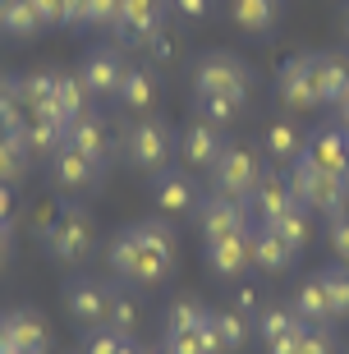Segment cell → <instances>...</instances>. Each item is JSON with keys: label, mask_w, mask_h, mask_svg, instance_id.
<instances>
[{"label": "cell", "mask_w": 349, "mask_h": 354, "mask_svg": "<svg viewBox=\"0 0 349 354\" xmlns=\"http://www.w3.org/2000/svg\"><path fill=\"white\" fill-rule=\"evenodd\" d=\"M248 88H253L248 65L225 51H211L194 65V92H216V97H234L239 106H248Z\"/></svg>", "instance_id": "obj_5"}, {"label": "cell", "mask_w": 349, "mask_h": 354, "mask_svg": "<svg viewBox=\"0 0 349 354\" xmlns=\"http://www.w3.org/2000/svg\"><path fill=\"white\" fill-rule=\"evenodd\" d=\"M111 295L115 290H106L102 281H69L65 286V308H69V317H74L78 327H106V317H111Z\"/></svg>", "instance_id": "obj_9"}, {"label": "cell", "mask_w": 349, "mask_h": 354, "mask_svg": "<svg viewBox=\"0 0 349 354\" xmlns=\"http://www.w3.org/2000/svg\"><path fill=\"white\" fill-rule=\"evenodd\" d=\"M248 239H253V267H258V272H267V276L290 272V263L299 258V253L290 249V244H285L281 235H276L272 225H262V221L248 225Z\"/></svg>", "instance_id": "obj_19"}, {"label": "cell", "mask_w": 349, "mask_h": 354, "mask_svg": "<svg viewBox=\"0 0 349 354\" xmlns=\"http://www.w3.org/2000/svg\"><path fill=\"white\" fill-rule=\"evenodd\" d=\"M281 10H285V0H230L234 28H239V32H253V37L272 32V28L281 24Z\"/></svg>", "instance_id": "obj_22"}, {"label": "cell", "mask_w": 349, "mask_h": 354, "mask_svg": "<svg viewBox=\"0 0 349 354\" xmlns=\"http://www.w3.org/2000/svg\"><path fill=\"white\" fill-rule=\"evenodd\" d=\"M299 327H303V317L294 313V304H267V308L253 317V331L262 336V345L281 341V336H294Z\"/></svg>", "instance_id": "obj_27"}, {"label": "cell", "mask_w": 349, "mask_h": 354, "mask_svg": "<svg viewBox=\"0 0 349 354\" xmlns=\"http://www.w3.org/2000/svg\"><path fill=\"white\" fill-rule=\"evenodd\" d=\"M336 111H340V124H345V129H349V97H345V102L336 106Z\"/></svg>", "instance_id": "obj_50"}, {"label": "cell", "mask_w": 349, "mask_h": 354, "mask_svg": "<svg viewBox=\"0 0 349 354\" xmlns=\"http://www.w3.org/2000/svg\"><path fill=\"white\" fill-rule=\"evenodd\" d=\"M345 37H349V5H345Z\"/></svg>", "instance_id": "obj_52"}, {"label": "cell", "mask_w": 349, "mask_h": 354, "mask_svg": "<svg viewBox=\"0 0 349 354\" xmlns=\"http://www.w3.org/2000/svg\"><path fill=\"white\" fill-rule=\"evenodd\" d=\"M41 244H46V253H51L55 263L74 267V263H83V258L92 253L97 225H92V216L83 207H65L51 225H41Z\"/></svg>", "instance_id": "obj_3"}, {"label": "cell", "mask_w": 349, "mask_h": 354, "mask_svg": "<svg viewBox=\"0 0 349 354\" xmlns=\"http://www.w3.org/2000/svg\"><path fill=\"white\" fill-rule=\"evenodd\" d=\"M14 92H19V102H23L28 111L46 106V102H51V92H55V69H32V74H19V79H14Z\"/></svg>", "instance_id": "obj_32"}, {"label": "cell", "mask_w": 349, "mask_h": 354, "mask_svg": "<svg viewBox=\"0 0 349 354\" xmlns=\"http://www.w3.org/2000/svg\"><path fill=\"white\" fill-rule=\"evenodd\" d=\"M51 175H55V184L65 189V194H83V189H92L97 184V175H102V166L97 161H88L78 147H55L51 152Z\"/></svg>", "instance_id": "obj_18"}, {"label": "cell", "mask_w": 349, "mask_h": 354, "mask_svg": "<svg viewBox=\"0 0 349 354\" xmlns=\"http://www.w3.org/2000/svg\"><path fill=\"white\" fill-rule=\"evenodd\" d=\"M124 55L115 51V46H97V51H88V60H83V69H78V79H83V88L92 92V97H115L120 83H124Z\"/></svg>", "instance_id": "obj_13"}, {"label": "cell", "mask_w": 349, "mask_h": 354, "mask_svg": "<svg viewBox=\"0 0 349 354\" xmlns=\"http://www.w3.org/2000/svg\"><path fill=\"white\" fill-rule=\"evenodd\" d=\"M175 152L184 157V166L189 171H211L216 166V157L225 152V133H220V124H211V120H189L180 133V143H175Z\"/></svg>", "instance_id": "obj_8"}, {"label": "cell", "mask_w": 349, "mask_h": 354, "mask_svg": "<svg viewBox=\"0 0 349 354\" xmlns=\"http://www.w3.org/2000/svg\"><path fill=\"white\" fill-rule=\"evenodd\" d=\"M28 143H23V133H0V184H10L19 180V175L28 171Z\"/></svg>", "instance_id": "obj_34"}, {"label": "cell", "mask_w": 349, "mask_h": 354, "mask_svg": "<svg viewBox=\"0 0 349 354\" xmlns=\"http://www.w3.org/2000/svg\"><path fill=\"white\" fill-rule=\"evenodd\" d=\"M88 97H92V92L83 88V79H78V74H65V69H55L51 106H55V115H60V120H69V124H74L78 115H88Z\"/></svg>", "instance_id": "obj_25"}, {"label": "cell", "mask_w": 349, "mask_h": 354, "mask_svg": "<svg viewBox=\"0 0 349 354\" xmlns=\"http://www.w3.org/2000/svg\"><path fill=\"white\" fill-rule=\"evenodd\" d=\"M276 92L290 111H312L322 106V83H317V55H294L276 74Z\"/></svg>", "instance_id": "obj_7"}, {"label": "cell", "mask_w": 349, "mask_h": 354, "mask_svg": "<svg viewBox=\"0 0 349 354\" xmlns=\"http://www.w3.org/2000/svg\"><path fill=\"white\" fill-rule=\"evenodd\" d=\"M106 263H111V272L120 276V281H133V286H161L166 281V267L152 263V253L142 249V239L138 230H120L115 239H111V249H106Z\"/></svg>", "instance_id": "obj_6"}, {"label": "cell", "mask_w": 349, "mask_h": 354, "mask_svg": "<svg viewBox=\"0 0 349 354\" xmlns=\"http://www.w3.org/2000/svg\"><path fill=\"white\" fill-rule=\"evenodd\" d=\"M303 157L317 161V166L331 171V175H349V129L345 124H322V129H312L308 143H303Z\"/></svg>", "instance_id": "obj_14"}, {"label": "cell", "mask_w": 349, "mask_h": 354, "mask_svg": "<svg viewBox=\"0 0 349 354\" xmlns=\"http://www.w3.org/2000/svg\"><path fill=\"white\" fill-rule=\"evenodd\" d=\"M166 354H211L207 345H202V331H180V336H166V345H161Z\"/></svg>", "instance_id": "obj_42"}, {"label": "cell", "mask_w": 349, "mask_h": 354, "mask_svg": "<svg viewBox=\"0 0 349 354\" xmlns=\"http://www.w3.org/2000/svg\"><path fill=\"white\" fill-rule=\"evenodd\" d=\"M170 157H175V138L161 120H138L124 133V161L142 175H161L170 171Z\"/></svg>", "instance_id": "obj_4"}, {"label": "cell", "mask_w": 349, "mask_h": 354, "mask_svg": "<svg viewBox=\"0 0 349 354\" xmlns=\"http://www.w3.org/2000/svg\"><path fill=\"white\" fill-rule=\"evenodd\" d=\"M166 10H170V0H124V5H120V28L115 32L129 41V46H142V41L161 37Z\"/></svg>", "instance_id": "obj_10"}, {"label": "cell", "mask_w": 349, "mask_h": 354, "mask_svg": "<svg viewBox=\"0 0 349 354\" xmlns=\"http://www.w3.org/2000/svg\"><path fill=\"white\" fill-rule=\"evenodd\" d=\"M211 327H216V336H220V350L225 354H239L248 345V331H253V322H248L244 313H211Z\"/></svg>", "instance_id": "obj_33"}, {"label": "cell", "mask_w": 349, "mask_h": 354, "mask_svg": "<svg viewBox=\"0 0 349 354\" xmlns=\"http://www.w3.org/2000/svg\"><path fill=\"white\" fill-rule=\"evenodd\" d=\"M299 207V198H294V189H290V175H262V184H258V194L248 198V212L258 216L262 225H272V221H281L285 212H294Z\"/></svg>", "instance_id": "obj_17"}, {"label": "cell", "mask_w": 349, "mask_h": 354, "mask_svg": "<svg viewBox=\"0 0 349 354\" xmlns=\"http://www.w3.org/2000/svg\"><path fill=\"white\" fill-rule=\"evenodd\" d=\"M152 203L166 216H189V212H198L202 194H198L189 171H161V175H152Z\"/></svg>", "instance_id": "obj_11"}, {"label": "cell", "mask_w": 349, "mask_h": 354, "mask_svg": "<svg viewBox=\"0 0 349 354\" xmlns=\"http://www.w3.org/2000/svg\"><path fill=\"white\" fill-rule=\"evenodd\" d=\"M69 147H78L88 161L106 166V161H111V129L88 111V115H78L74 124H69Z\"/></svg>", "instance_id": "obj_21"}, {"label": "cell", "mask_w": 349, "mask_h": 354, "mask_svg": "<svg viewBox=\"0 0 349 354\" xmlns=\"http://www.w3.org/2000/svg\"><path fill=\"white\" fill-rule=\"evenodd\" d=\"M138 304H133V295H111V317H106V327H115V331H124V336H133L138 331Z\"/></svg>", "instance_id": "obj_39"}, {"label": "cell", "mask_w": 349, "mask_h": 354, "mask_svg": "<svg viewBox=\"0 0 349 354\" xmlns=\"http://www.w3.org/2000/svg\"><path fill=\"white\" fill-rule=\"evenodd\" d=\"M0 354H14V350H10V336H5V327H0Z\"/></svg>", "instance_id": "obj_51"}, {"label": "cell", "mask_w": 349, "mask_h": 354, "mask_svg": "<svg viewBox=\"0 0 349 354\" xmlns=\"http://www.w3.org/2000/svg\"><path fill=\"white\" fill-rule=\"evenodd\" d=\"M326 239H331L336 263L349 267V212H340V216H331V221H326Z\"/></svg>", "instance_id": "obj_40"}, {"label": "cell", "mask_w": 349, "mask_h": 354, "mask_svg": "<svg viewBox=\"0 0 349 354\" xmlns=\"http://www.w3.org/2000/svg\"><path fill=\"white\" fill-rule=\"evenodd\" d=\"M83 354H138V345L115 327H92V336L83 341Z\"/></svg>", "instance_id": "obj_35"}, {"label": "cell", "mask_w": 349, "mask_h": 354, "mask_svg": "<svg viewBox=\"0 0 349 354\" xmlns=\"http://www.w3.org/2000/svg\"><path fill=\"white\" fill-rule=\"evenodd\" d=\"M133 230H138L142 249L152 253V263H161L170 272V267H175V230H170L166 221H138Z\"/></svg>", "instance_id": "obj_30"}, {"label": "cell", "mask_w": 349, "mask_h": 354, "mask_svg": "<svg viewBox=\"0 0 349 354\" xmlns=\"http://www.w3.org/2000/svg\"><path fill=\"white\" fill-rule=\"evenodd\" d=\"M207 267L220 281H239L244 272H253V239L248 230H234L225 239H211L207 244Z\"/></svg>", "instance_id": "obj_16"}, {"label": "cell", "mask_w": 349, "mask_h": 354, "mask_svg": "<svg viewBox=\"0 0 349 354\" xmlns=\"http://www.w3.org/2000/svg\"><path fill=\"white\" fill-rule=\"evenodd\" d=\"M170 10L180 14V19H207L211 0H170Z\"/></svg>", "instance_id": "obj_45"}, {"label": "cell", "mask_w": 349, "mask_h": 354, "mask_svg": "<svg viewBox=\"0 0 349 354\" xmlns=\"http://www.w3.org/2000/svg\"><path fill=\"white\" fill-rule=\"evenodd\" d=\"M207 317H211V308H202L198 299H170V304H166V317H161V331H166V336L198 331Z\"/></svg>", "instance_id": "obj_31"}, {"label": "cell", "mask_w": 349, "mask_h": 354, "mask_svg": "<svg viewBox=\"0 0 349 354\" xmlns=\"http://www.w3.org/2000/svg\"><path fill=\"white\" fill-rule=\"evenodd\" d=\"M326 299H331V317H349V267H326L322 272Z\"/></svg>", "instance_id": "obj_38"}, {"label": "cell", "mask_w": 349, "mask_h": 354, "mask_svg": "<svg viewBox=\"0 0 349 354\" xmlns=\"http://www.w3.org/2000/svg\"><path fill=\"white\" fill-rule=\"evenodd\" d=\"M299 354H331V336H326L322 327H308V322H303V331H299Z\"/></svg>", "instance_id": "obj_43"}, {"label": "cell", "mask_w": 349, "mask_h": 354, "mask_svg": "<svg viewBox=\"0 0 349 354\" xmlns=\"http://www.w3.org/2000/svg\"><path fill=\"white\" fill-rule=\"evenodd\" d=\"M234 313H244V317H258L262 313V308H258V290H253V286L239 290V308H234Z\"/></svg>", "instance_id": "obj_46"}, {"label": "cell", "mask_w": 349, "mask_h": 354, "mask_svg": "<svg viewBox=\"0 0 349 354\" xmlns=\"http://www.w3.org/2000/svg\"><path fill=\"white\" fill-rule=\"evenodd\" d=\"M0 19H5V0H0Z\"/></svg>", "instance_id": "obj_53"}, {"label": "cell", "mask_w": 349, "mask_h": 354, "mask_svg": "<svg viewBox=\"0 0 349 354\" xmlns=\"http://www.w3.org/2000/svg\"><path fill=\"white\" fill-rule=\"evenodd\" d=\"M194 106H198V115L211 120V124H230V120L244 111L234 97H216V92H194Z\"/></svg>", "instance_id": "obj_37"}, {"label": "cell", "mask_w": 349, "mask_h": 354, "mask_svg": "<svg viewBox=\"0 0 349 354\" xmlns=\"http://www.w3.org/2000/svg\"><path fill=\"white\" fill-rule=\"evenodd\" d=\"M120 5L124 0H88V28H120Z\"/></svg>", "instance_id": "obj_41"}, {"label": "cell", "mask_w": 349, "mask_h": 354, "mask_svg": "<svg viewBox=\"0 0 349 354\" xmlns=\"http://www.w3.org/2000/svg\"><path fill=\"white\" fill-rule=\"evenodd\" d=\"M120 106L124 111H133V115H142V111H152L156 102H161V83H156V69L152 65H129L124 69V83H120Z\"/></svg>", "instance_id": "obj_20"}, {"label": "cell", "mask_w": 349, "mask_h": 354, "mask_svg": "<svg viewBox=\"0 0 349 354\" xmlns=\"http://www.w3.org/2000/svg\"><path fill=\"white\" fill-rule=\"evenodd\" d=\"M303 331V327H299ZM299 331L294 336H281V341H267V354H299Z\"/></svg>", "instance_id": "obj_47"}, {"label": "cell", "mask_w": 349, "mask_h": 354, "mask_svg": "<svg viewBox=\"0 0 349 354\" xmlns=\"http://www.w3.org/2000/svg\"><path fill=\"white\" fill-rule=\"evenodd\" d=\"M41 28L46 24H41V14H37L32 0H5V19H0V32H5V37L28 41V37H37Z\"/></svg>", "instance_id": "obj_29"}, {"label": "cell", "mask_w": 349, "mask_h": 354, "mask_svg": "<svg viewBox=\"0 0 349 354\" xmlns=\"http://www.w3.org/2000/svg\"><path fill=\"white\" fill-rule=\"evenodd\" d=\"M317 83H322V106H340L349 97V60L345 55H317Z\"/></svg>", "instance_id": "obj_28"}, {"label": "cell", "mask_w": 349, "mask_h": 354, "mask_svg": "<svg viewBox=\"0 0 349 354\" xmlns=\"http://www.w3.org/2000/svg\"><path fill=\"white\" fill-rule=\"evenodd\" d=\"M147 354H166V350H147Z\"/></svg>", "instance_id": "obj_54"}, {"label": "cell", "mask_w": 349, "mask_h": 354, "mask_svg": "<svg viewBox=\"0 0 349 354\" xmlns=\"http://www.w3.org/2000/svg\"><path fill=\"white\" fill-rule=\"evenodd\" d=\"M14 354H23V350H14Z\"/></svg>", "instance_id": "obj_55"}, {"label": "cell", "mask_w": 349, "mask_h": 354, "mask_svg": "<svg viewBox=\"0 0 349 354\" xmlns=\"http://www.w3.org/2000/svg\"><path fill=\"white\" fill-rule=\"evenodd\" d=\"M262 161L253 147L244 143H225V152L216 157V166H211V194L220 198H234V203H244L248 207V198L258 194V184H262Z\"/></svg>", "instance_id": "obj_2"}, {"label": "cell", "mask_w": 349, "mask_h": 354, "mask_svg": "<svg viewBox=\"0 0 349 354\" xmlns=\"http://www.w3.org/2000/svg\"><path fill=\"white\" fill-rule=\"evenodd\" d=\"M10 244H14V235H10V225H0V263L10 258Z\"/></svg>", "instance_id": "obj_49"}, {"label": "cell", "mask_w": 349, "mask_h": 354, "mask_svg": "<svg viewBox=\"0 0 349 354\" xmlns=\"http://www.w3.org/2000/svg\"><path fill=\"white\" fill-rule=\"evenodd\" d=\"M272 230H276V235H281L294 253H303V249H308V235H312V230H308V207L285 212L281 221H272Z\"/></svg>", "instance_id": "obj_36"}, {"label": "cell", "mask_w": 349, "mask_h": 354, "mask_svg": "<svg viewBox=\"0 0 349 354\" xmlns=\"http://www.w3.org/2000/svg\"><path fill=\"white\" fill-rule=\"evenodd\" d=\"M0 327H5V336H10V350L51 354V331H46V317L32 313V308H10V313H0Z\"/></svg>", "instance_id": "obj_15"}, {"label": "cell", "mask_w": 349, "mask_h": 354, "mask_svg": "<svg viewBox=\"0 0 349 354\" xmlns=\"http://www.w3.org/2000/svg\"><path fill=\"white\" fill-rule=\"evenodd\" d=\"M10 216H14V189L0 184V225H10Z\"/></svg>", "instance_id": "obj_48"}, {"label": "cell", "mask_w": 349, "mask_h": 354, "mask_svg": "<svg viewBox=\"0 0 349 354\" xmlns=\"http://www.w3.org/2000/svg\"><path fill=\"white\" fill-rule=\"evenodd\" d=\"M290 189H294L299 207L317 212V216H326V221L340 216V212H349V175L322 171V166L308 161L303 152L290 161Z\"/></svg>", "instance_id": "obj_1"}, {"label": "cell", "mask_w": 349, "mask_h": 354, "mask_svg": "<svg viewBox=\"0 0 349 354\" xmlns=\"http://www.w3.org/2000/svg\"><path fill=\"white\" fill-rule=\"evenodd\" d=\"M294 313L308 322V327H322V322H331V299H326V286H322V272L308 276L303 286L294 290Z\"/></svg>", "instance_id": "obj_26"}, {"label": "cell", "mask_w": 349, "mask_h": 354, "mask_svg": "<svg viewBox=\"0 0 349 354\" xmlns=\"http://www.w3.org/2000/svg\"><path fill=\"white\" fill-rule=\"evenodd\" d=\"M41 14V24H65V10H69V0H32Z\"/></svg>", "instance_id": "obj_44"}, {"label": "cell", "mask_w": 349, "mask_h": 354, "mask_svg": "<svg viewBox=\"0 0 349 354\" xmlns=\"http://www.w3.org/2000/svg\"><path fill=\"white\" fill-rule=\"evenodd\" d=\"M248 207L244 203H234V198H220V194H211V198H202L198 203V230H202V239H225V235H234V230H248Z\"/></svg>", "instance_id": "obj_12"}, {"label": "cell", "mask_w": 349, "mask_h": 354, "mask_svg": "<svg viewBox=\"0 0 349 354\" xmlns=\"http://www.w3.org/2000/svg\"><path fill=\"white\" fill-rule=\"evenodd\" d=\"M303 143H308V138H303V129H299V124H294L290 115L272 120V124L262 129V147H267V157L281 161V166H290V161H294L299 152H303Z\"/></svg>", "instance_id": "obj_23"}, {"label": "cell", "mask_w": 349, "mask_h": 354, "mask_svg": "<svg viewBox=\"0 0 349 354\" xmlns=\"http://www.w3.org/2000/svg\"><path fill=\"white\" fill-rule=\"evenodd\" d=\"M23 143L32 157H51L55 147L69 143V120H55V115H32L23 129Z\"/></svg>", "instance_id": "obj_24"}]
</instances>
